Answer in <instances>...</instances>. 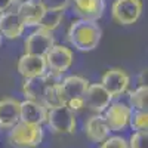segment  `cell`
Instances as JSON below:
<instances>
[{"mask_svg":"<svg viewBox=\"0 0 148 148\" xmlns=\"http://www.w3.org/2000/svg\"><path fill=\"white\" fill-rule=\"evenodd\" d=\"M130 83V77L129 74L121 70V68H108L101 79V84L102 88L111 95V98H119L123 93H126L127 88Z\"/></svg>","mask_w":148,"mask_h":148,"instance_id":"ba28073f","label":"cell"},{"mask_svg":"<svg viewBox=\"0 0 148 148\" xmlns=\"http://www.w3.org/2000/svg\"><path fill=\"white\" fill-rule=\"evenodd\" d=\"M73 113H76V111H80L83 107H84V102H83V98H77V99H71L65 104Z\"/></svg>","mask_w":148,"mask_h":148,"instance_id":"d4e9b609","label":"cell"},{"mask_svg":"<svg viewBox=\"0 0 148 148\" xmlns=\"http://www.w3.org/2000/svg\"><path fill=\"white\" fill-rule=\"evenodd\" d=\"M16 70L24 79H33V77H42L46 73V61L43 56H36L24 53L19 56Z\"/></svg>","mask_w":148,"mask_h":148,"instance_id":"30bf717a","label":"cell"},{"mask_svg":"<svg viewBox=\"0 0 148 148\" xmlns=\"http://www.w3.org/2000/svg\"><path fill=\"white\" fill-rule=\"evenodd\" d=\"M25 25H24L22 19L16 12H5L0 15V34L5 39L14 40L18 39L19 36H22Z\"/></svg>","mask_w":148,"mask_h":148,"instance_id":"2e32d148","label":"cell"},{"mask_svg":"<svg viewBox=\"0 0 148 148\" xmlns=\"http://www.w3.org/2000/svg\"><path fill=\"white\" fill-rule=\"evenodd\" d=\"M98 148H127V141L123 136L114 135V136H108Z\"/></svg>","mask_w":148,"mask_h":148,"instance_id":"603a6c76","label":"cell"},{"mask_svg":"<svg viewBox=\"0 0 148 148\" xmlns=\"http://www.w3.org/2000/svg\"><path fill=\"white\" fill-rule=\"evenodd\" d=\"M0 43H2V34H0Z\"/></svg>","mask_w":148,"mask_h":148,"instance_id":"4316f807","label":"cell"},{"mask_svg":"<svg viewBox=\"0 0 148 148\" xmlns=\"http://www.w3.org/2000/svg\"><path fill=\"white\" fill-rule=\"evenodd\" d=\"M42 3L47 9H61V10H64L68 6L70 0H42Z\"/></svg>","mask_w":148,"mask_h":148,"instance_id":"cb8c5ba5","label":"cell"},{"mask_svg":"<svg viewBox=\"0 0 148 148\" xmlns=\"http://www.w3.org/2000/svg\"><path fill=\"white\" fill-rule=\"evenodd\" d=\"M142 14L141 0H114L111 6V16L120 25H132Z\"/></svg>","mask_w":148,"mask_h":148,"instance_id":"277c9868","label":"cell"},{"mask_svg":"<svg viewBox=\"0 0 148 148\" xmlns=\"http://www.w3.org/2000/svg\"><path fill=\"white\" fill-rule=\"evenodd\" d=\"M132 108L125 102H111L102 113V117L107 123L110 132H121L129 126Z\"/></svg>","mask_w":148,"mask_h":148,"instance_id":"8992f818","label":"cell"},{"mask_svg":"<svg viewBox=\"0 0 148 148\" xmlns=\"http://www.w3.org/2000/svg\"><path fill=\"white\" fill-rule=\"evenodd\" d=\"M21 120V101L6 96L0 99V129H10Z\"/></svg>","mask_w":148,"mask_h":148,"instance_id":"5bb4252c","label":"cell"},{"mask_svg":"<svg viewBox=\"0 0 148 148\" xmlns=\"http://www.w3.org/2000/svg\"><path fill=\"white\" fill-rule=\"evenodd\" d=\"M70 2L80 19L96 22L104 15L105 0H70Z\"/></svg>","mask_w":148,"mask_h":148,"instance_id":"8fae6325","label":"cell"},{"mask_svg":"<svg viewBox=\"0 0 148 148\" xmlns=\"http://www.w3.org/2000/svg\"><path fill=\"white\" fill-rule=\"evenodd\" d=\"M43 136L45 132L42 126L19 120L14 127L9 129L8 142L15 148H36L42 144Z\"/></svg>","mask_w":148,"mask_h":148,"instance_id":"7a4b0ae2","label":"cell"},{"mask_svg":"<svg viewBox=\"0 0 148 148\" xmlns=\"http://www.w3.org/2000/svg\"><path fill=\"white\" fill-rule=\"evenodd\" d=\"M64 19V10H61V9H47L45 10V14L39 22V28L42 30H46V31H53L56 30L59 25H61V22H62Z\"/></svg>","mask_w":148,"mask_h":148,"instance_id":"d6986e66","label":"cell"},{"mask_svg":"<svg viewBox=\"0 0 148 148\" xmlns=\"http://www.w3.org/2000/svg\"><path fill=\"white\" fill-rule=\"evenodd\" d=\"M148 102V86L139 84L135 90L129 92V107L136 111H147Z\"/></svg>","mask_w":148,"mask_h":148,"instance_id":"ffe728a7","label":"cell"},{"mask_svg":"<svg viewBox=\"0 0 148 148\" xmlns=\"http://www.w3.org/2000/svg\"><path fill=\"white\" fill-rule=\"evenodd\" d=\"M147 141H148V132L147 130L133 132L132 136L127 141V148H148Z\"/></svg>","mask_w":148,"mask_h":148,"instance_id":"7402d4cb","label":"cell"},{"mask_svg":"<svg viewBox=\"0 0 148 148\" xmlns=\"http://www.w3.org/2000/svg\"><path fill=\"white\" fill-rule=\"evenodd\" d=\"M49 129L55 133H64V135H70L74 133L77 126L76 121V113L67 107V105H59L55 108L47 110V116H46V121Z\"/></svg>","mask_w":148,"mask_h":148,"instance_id":"3957f363","label":"cell"},{"mask_svg":"<svg viewBox=\"0 0 148 148\" xmlns=\"http://www.w3.org/2000/svg\"><path fill=\"white\" fill-rule=\"evenodd\" d=\"M88 86H89L88 79H84L82 76H76V74L62 79L59 83V89H61V93H62L64 102L67 104L71 99L83 98V95L88 90Z\"/></svg>","mask_w":148,"mask_h":148,"instance_id":"4fadbf2b","label":"cell"},{"mask_svg":"<svg viewBox=\"0 0 148 148\" xmlns=\"http://www.w3.org/2000/svg\"><path fill=\"white\" fill-rule=\"evenodd\" d=\"M111 95L102 88L101 83H93L88 86V90L83 95L84 107H88L95 114H102L111 104Z\"/></svg>","mask_w":148,"mask_h":148,"instance_id":"9c48e42d","label":"cell"},{"mask_svg":"<svg viewBox=\"0 0 148 148\" xmlns=\"http://www.w3.org/2000/svg\"><path fill=\"white\" fill-rule=\"evenodd\" d=\"M15 0H0V15L8 12V9L10 8V5L14 3Z\"/></svg>","mask_w":148,"mask_h":148,"instance_id":"484cf974","label":"cell"},{"mask_svg":"<svg viewBox=\"0 0 148 148\" xmlns=\"http://www.w3.org/2000/svg\"><path fill=\"white\" fill-rule=\"evenodd\" d=\"M47 110L34 101H21V121L31 123V125H39L42 126L46 121Z\"/></svg>","mask_w":148,"mask_h":148,"instance_id":"ac0fdd59","label":"cell"},{"mask_svg":"<svg viewBox=\"0 0 148 148\" xmlns=\"http://www.w3.org/2000/svg\"><path fill=\"white\" fill-rule=\"evenodd\" d=\"M102 30L93 21L86 19H76L70 24L67 31L68 43L82 52H90L99 45Z\"/></svg>","mask_w":148,"mask_h":148,"instance_id":"6da1fadb","label":"cell"},{"mask_svg":"<svg viewBox=\"0 0 148 148\" xmlns=\"http://www.w3.org/2000/svg\"><path fill=\"white\" fill-rule=\"evenodd\" d=\"M129 126L135 132L147 130V127H148V113H147V111H136V110L133 111L132 110L130 120H129Z\"/></svg>","mask_w":148,"mask_h":148,"instance_id":"44dd1931","label":"cell"},{"mask_svg":"<svg viewBox=\"0 0 148 148\" xmlns=\"http://www.w3.org/2000/svg\"><path fill=\"white\" fill-rule=\"evenodd\" d=\"M45 61H46V71L62 77V74L73 65L74 55L70 47L55 43L53 47L46 53Z\"/></svg>","mask_w":148,"mask_h":148,"instance_id":"5b68a950","label":"cell"},{"mask_svg":"<svg viewBox=\"0 0 148 148\" xmlns=\"http://www.w3.org/2000/svg\"><path fill=\"white\" fill-rule=\"evenodd\" d=\"M45 10L46 8L42 3V0H22L18 5L16 14L19 15L25 27H36L39 25Z\"/></svg>","mask_w":148,"mask_h":148,"instance_id":"7c38bea8","label":"cell"},{"mask_svg":"<svg viewBox=\"0 0 148 148\" xmlns=\"http://www.w3.org/2000/svg\"><path fill=\"white\" fill-rule=\"evenodd\" d=\"M49 84L51 83L46 79V76L25 79L22 83V93L25 96V99L39 102L43 105V96H45V92H46Z\"/></svg>","mask_w":148,"mask_h":148,"instance_id":"e0dca14e","label":"cell"},{"mask_svg":"<svg viewBox=\"0 0 148 148\" xmlns=\"http://www.w3.org/2000/svg\"><path fill=\"white\" fill-rule=\"evenodd\" d=\"M53 45H55V37L51 31L37 28L24 42V51H25L24 53L45 58L46 53L53 47Z\"/></svg>","mask_w":148,"mask_h":148,"instance_id":"52a82bcc","label":"cell"},{"mask_svg":"<svg viewBox=\"0 0 148 148\" xmlns=\"http://www.w3.org/2000/svg\"><path fill=\"white\" fill-rule=\"evenodd\" d=\"M84 135L93 144H102L110 136V129L102 114H93L84 121Z\"/></svg>","mask_w":148,"mask_h":148,"instance_id":"9a60e30c","label":"cell"}]
</instances>
